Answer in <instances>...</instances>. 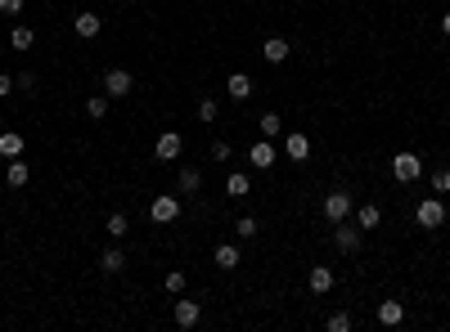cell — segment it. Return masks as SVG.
Here are the masks:
<instances>
[{
	"label": "cell",
	"mask_w": 450,
	"mask_h": 332,
	"mask_svg": "<svg viewBox=\"0 0 450 332\" xmlns=\"http://www.w3.org/2000/svg\"><path fill=\"white\" fill-rule=\"evenodd\" d=\"M320 211H324V220H329V225H338V220H351V211H356V198H351V189H333V193H324Z\"/></svg>",
	"instance_id": "1"
},
{
	"label": "cell",
	"mask_w": 450,
	"mask_h": 332,
	"mask_svg": "<svg viewBox=\"0 0 450 332\" xmlns=\"http://www.w3.org/2000/svg\"><path fill=\"white\" fill-rule=\"evenodd\" d=\"M415 220H419V229H442L446 225V202H442V193L437 198H423L415 207Z\"/></svg>",
	"instance_id": "2"
},
{
	"label": "cell",
	"mask_w": 450,
	"mask_h": 332,
	"mask_svg": "<svg viewBox=\"0 0 450 332\" xmlns=\"http://www.w3.org/2000/svg\"><path fill=\"white\" fill-rule=\"evenodd\" d=\"M360 242H365V229L360 225H347V220H338V225H333V247L343 252V256H356Z\"/></svg>",
	"instance_id": "3"
},
{
	"label": "cell",
	"mask_w": 450,
	"mask_h": 332,
	"mask_svg": "<svg viewBox=\"0 0 450 332\" xmlns=\"http://www.w3.org/2000/svg\"><path fill=\"white\" fill-rule=\"evenodd\" d=\"M392 176H396L401 184H415V180L423 176V157H419V153H396V157H392Z\"/></svg>",
	"instance_id": "4"
},
{
	"label": "cell",
	"mask_w": 450,
	"mask_h": 332,
	"mask_svg": "<svg viewBox=\"0 0 450 332\" xmlns=\"http://www.w3.org/2000/svg\"><path fill=\"white\" fill-rule=\"evenodd\" d=\"M131 90H136V77H131L126 68H113V72H104V94H108V99H126Z\"/></svg>",
	"instance_id": "5"
},
{
	"label": "cell",
	"mask_w": 450,
	"mask_h": 332,
	"mask_svg": "<svg viewBox=\"0 0 450 332\" xmlns=\"http://www.w3.org/2000/svg\"><path fill=\"white\" fill-rule=\"evenodd\" d=\"M176 216H180V198H172V193H158V198L149 202V220H153V225H172Z\"/></svg>",
	"instance_id": "6"
},
{
	"label": "cell",
	"mask_w": 450,
	"mask_h": 332,
	"mask_svg": "<svg viewBox=\"0 0 450 332\" xmlns=\"http://www.w3.org/2000/svg\"><path fill=\"white\" fill-rule=\"evenodd\" d=\"M172 319H176V328H199V319H203V305H199V301H189L185 292H180V301H176Z\"/></svg>",
	"instance_id": "7"
},
{
	"label": "cell",
	"mask_w": 450,
	"mask_h": 332,
	"mask_svg": "<svg viewBox=\"0 0 450 332\" xmlns=\"http://www.w3.org/2000/svg\"><path fill=\"white\" fill-rule=\"evenodd\" d=\"M275 162H279V153H275L271 140H257V144L248 149V166H252V171H271Z\"/></svg>",
	"instance_id": "8"
},
{
	"label": "cell",
	"mask_w": 450,
	"mask_h": 332,
	"mask_svg": "<svg viewBox=\"0 0 450 332\" xmlns=\"http://www.w3.org/2000/svg\"><path fill=\"white\" fill-rule=\"evenodd\" d=\"M180 149H185V140H180L176 130H167V135H158V144H153V157L158 162H176Z\"/></svg>",
	"instance_id": "9"
},
{
	"label": "cell",
	"mask_w": 450,
	"mask_h": 332,
	"mask_svg": "<svg viewBox=\"0 0 450 332\" xmlns=\"http://www.w3.org/2000/svg\"><path fill=\"white\" fill-rule=\"evenodd\" d=\"M288 54H293V45H288L284 36H266V41H261V59H266V63H284Z\"/></svg>",
	"instance_id": "10"
},
{
	"label": "cell",
	"mask_w": 450,
	"mask_h": 332,
	"mask_svg": "<svg viewBox=\"0 0 450 332\" xmlns=\"http://www.w3.org/2000/svg\"><path fill=\"white\" fill-rule=\"evenodd\" d=\"M225 94H230V99H252V77H248V72H230V77H225Z\"/></svg>",
	"instance_id": "11"
},
{
	"label": "cell",
	"mask_w": 450,
	"mask_h": 332,
	"mask_svg": "<svg viewBox=\"0 0 450 332\" xmlns=\"http://www.w3.org/2000/svg\"><path fill=\"white\" fill-rule=\"evenodd\" d=\"M284 153L293 157V162H307V157H311V140H307L302 130H288V135H284Z\"/></svg>",
	"instance_id": "12"
},
{
	"label": "cell",
	"mask_w": 450,
	"mask_h": 332,
	"mask_svg": "<svg viewBox=\"0 0 450 332\" xmlns=\"http://www.w3.org/2000/svg\"><path fill=\"white\" fill-rule=\"evenodd\" d=\"M72 32H77L81 41H95V36L104 32V18L100 14H77V18H72Z\"/></svg>",
	"instance_id": "13"
},
{
	"label": "cell",
	"mask_w": 450,
	"mask_h": 332,
	"mask_svg": "<svg viewBox=\"0 0 450 332\" xmlns=\"http://www.w3.org/2000/svg\"><path fill=\"white\" fill-rule=\"evenodd\" d=\"M28 180H32V171L23 157H9V166H5V184L9 189H28Z\"/></svg>",
	"instance_id": "14"
},
{
	"label": "cell",
	"mask_w": 450,
	"mask_h": 332,
	"mask_svg": "<svg viewBox=\"0 0 450 332\" xmlns=\"http://www.w3.org/2000/svg\"><path fill=\"white\" fill-rule=\"evenodd\" d=\"M307 288L315 292V297H324V292H333V269L329 265H315L307 274Z\"/></svg>",
	"instance_id": "15"
},
{
	"label": "cell",
	"mask_w": 450,
	"mask_h": 332,
	"mask_svg": "<svg viewBox=\"0 0 450 332\" xmlns=\"http://www.w3.org/2000/svg\"><path fill=\"white\" fill-rule=\"evenodd\" d=\"M351 216H356V225H360L365 233L383 225V207H379V202H365V207H356V211H351Z\"/></svg>",
	"instance_id": "16"
},
{
	"label": "cell",
	"mask_w": 450,
	"mask_h": 332,
	"mask_svg": "<svg viewBox=\"0 0 450 332\" xmlns=\"http://www.w3.org/2000/svg\"><path fill=\"white\" fill-rule=\"evenodd\" d=\"M379 324H383V328L405 324V301H379Z\"/></svg>",
	"instance_id": "17"
},
{
	"label": "cell",
	"mask_w": 450,
	"mask_h": 332,
	"mask_svg": "<svg viewBox=\"0 0 450 332\" xmlns=\"http://www.w3.org/2000/svg\"><path fill=\"white\" fill-rule=\"evenodd\" d=\"M212 261L221 265V269H239V265H243V252L235 247V242H221V247L212 252Z\"/></svg>",
	"instance_id": "18"
},
{
	"label": "cell",
	"mask_w": 450,
	"mask_h": 332,
	"mask_svg": "<svg viewBox=\"0 0 450 332\" xmlns=\"http://www.w3.org/2000/svg\"><path fill=\"white\" fill-rule=\"evenodd\" d=\"M23 149L28 144H23L18 130H0V157H23Z\"/></svg>",
	"instance_id": "19"
},
{
	"label": "cell",
	"mask_w": 450,
	"mask_h": 332,
	"mask_svg": "<svg viewBox=\"0 0 450 332\" xmlns=\"http://www.w3.org/2000/svg\"><path fill=\"white\" fill-rule=\"evenodd\" d=\"M252 180L243 176V171H235V176H225V198H248Z\"/></svg>",
	"instance_id": "20"
},
{
	"label": "cell",
	"mask_w": 450,
	"mask_h": 332,
	"mask_svg": "<svg viewBox=\"0 0 450 332\" xmlns=\"http://www.w3.org/2000/svg\"><path fill=\"white\" fill-rule=\"evenodd\" d=\"M100 269H104V274H122V269H126V256H122V247H108V252L100 256Z\"/></svg>",
	"instance_id": "21"
},
{
	"label": "cell",
	"mask_w": 450,
	"mask_h": 332,
	"mask_svg": "<svg viewBox=\"0 0 450 332\" xmlns=\"http://www.w3.org/2000/svg\"><path fill=\"white\" fill-rule=\"evenodd\" d=\"M9 45H14V50H32V45H36V32L18 23V27H9Z\"/></svg>",
	"instance_id": "22"
},
{
	"label": "cell",
	"mask_w": 450,
	"mask_h": 332,
	"mask_svg": "<svg viewBox=\"0 0 450 332\" xmlns=\"http://www.w3.org/2000/svg\"><path fill=\"white\" fill-rule=\"evenodd\" d=\"M104 229H108V238H117V242H122V238H126V229H131V220L122 216V211H113V216L104 220Z\"/></svg>",
	"instance_id": "23"
},
{
	"label": "cell",
	"mask_w": 450,
	"mask_h": 332,
	"mask_svg": "<svg viewBox=\"0 0 450 332\" xmlns=\"http://www.w3.org/2000/svg\"><path fill=\"white\" fill-rule=\"evenodd\" d=\"M261 135H266V140L284 135V117H279V113H261Z\"/></svg>",
	"instance_id": "24"
},
{
	"label": "cell",
	"mask_w": 450,
	"mask_h": 332,
	"mask_svg": "<svg viewBox=\"0 0 450 332\" xmlns=\"http://www.w3.org/2000/svg\"><path fill=\"white\" fill-rule=\"evenodd\" d=\"M180 189H185V193H199V189H203V171L185 166V171H180Z\"/></svg>",
	"instance_id": "25"
},
{
	"label": "cell",
	"mask_w": 450,
	"mask_h": 332,
	"mask_svg": "<svg viewBox=\"0 0 450 332\" xmlns=\"http://www.w3.org/2000/svg\"><path fill=\"white\" fill-rule=\"evenodd\" d=\"M235 233H239V238H257V233H261V225H257V216H239V225H235Z\"/></svg>",
	"instance_id": "26"
},
{
	"label": "cell",
	"mask_w": 450,
	"mask_h": 332,
	"mask_svg": "<svg viewBox=\"0 0 450 332\" xmlns=\"http://www.w3.org/2000/svg\"><path fill=\"white\" fill-rule=\"evenodd\" d=\"M86 117H108V94H95V99H86Z\"/></svg>",
	"instance_id": "27"
},
{
	"label": "cell",
	"mask_w": 450,
	"mask_h": 332,
	"mask_svg": "<svg viewBox=\"0 0 450 332\" xmlns=\"http://www.w3.org/2000/svg\"><path fill=\"white\" fill-rule=\"evenodd\" d=\"M216 117H221V104H216V99H203V104H199V121H216Z\"/></svg>",
	"instance_id": "28"
},
{
	"label": "cell",
	"mask_w": 450,
	"mask_h": 332,
	"mask_svg": "<svg viewBox=\"0 0 450 332\" xmlns=\"http://www.w3.org/2000/svg\"><path fill=\"white\" fill-rule=\"evenodd\" d=\"M185 274H180V269H172V274H167V292H172V297H180V292H185Z\"/></svg>",
	"instance_id": "29"
},
{
	"label": "cell",
	"mask_w": 450,
	"mask_h": 332,
	"mask_svg": "<svg viewBox=\"0 0 450 332\" xmlns=\"http://www.w3.org/2000/svg\"><path fill=\"white\" fill-rule=\"evenodd\" d=\"M432 193H450V171H432Z\"/></svg>",
	"instance_id": "30"
},
{
	"label": "cell",
	"mask_w": 450,
	"mask_h": 332,
	"mask_svg": "<svg viewBox=\"0 0 450 332\" xmlns=\"http://www.w3.org/2000/svg\"><path fill=\"white\" fill-rule=\"evenodd\" d=\"M329 332H351V314H343V310L329 314Z\"/></svg>",
	"instance_id": "31"
},
{
	"label": "cell",
	"mask_w": 450,
	"mask_h": 332,
	"mask_svg": "<svg viewBox=\"0 0 450 332\" xmlns=\"http://www.w3.org/2000/svg\"><path fill=\"white\" fill-rule=\"evenodd\" d=\"M23 9H28V0H0V14H9V18L23 14Z\"/></svg>",
	"instance_id": "32"
},
{
	"label": "cell",
	"mask_w": 450,
	"mask_h": 332,
	"mask_svg": "<svg viewBox=\"0 0 450 332\" xmlns=\"http://www.w3.org/2000/svg\"><path fill=\"white\" fill-rule=\"evenodd\" d=\"M14 90H18V81L9 77V72H0V99H9V94H14Z\"/></svg>",
	"instance_id": "33"
},
{
	"label": "cell",
	"mask_w": 450,
	"mask_h": 332,
	"mask_svg": "<svg viewBox=\"0 0 450 332\" xmlns=\"http://www.w3.org/2000/svg\"><path fill=\"white\" fill-rule=\"evenodd\" d=\"M14 81H18V90H36V72H18Z\"/></svg>",
	"instance_id": "34"
},
{
	"label": "cell",
	"mask_w": 450,
	"mask_h": 332,
	"mask_svg": "<svg viewBox=\"0 0 450 332\" xmlns=\"http://www.w3.org/2000/svg\"><path fill=\"white\" fill-rule=\"evenodd\" d=\"M212 157H216V162H225V157H235V153H230L225 140H216V144H212Z\"/></svg>",
	"instance_id": "35"
},
{
	"label": "cell",
	"mask_w": 450,
	"mask_h": 332,
	"mask_svg": "<svg viewBox=\"0 0 450 332\" xmlns=\"http://www.w3.org/2000/svg\"><path fill=\"white\" fill-rule=\"evenodd\" d=\"M442 36H450V9L442 14Z\"/></svg>",
	"instance_id": "36"
}]
</instances>
